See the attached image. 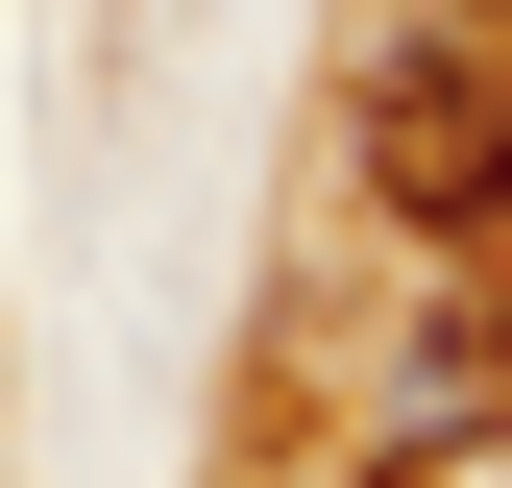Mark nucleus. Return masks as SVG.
<instances>
[{
    "label": "nucleus",
    "instance_id": "obj_1",
    "mask_svg": "<svg viewBox=\"0 0 512 488\" xmlns=\"http://www.w3.org/2000/svg\"><path fill=\"white\" fill-rule=\"evenodd\" d=\"M342 147H366V196H391V220H488V171H512V98L464 74V49H391Z\"/></svg>",
    "mask_w": 512,
    "mask_h": 488
},
{
    "label": "nucleus",
    "instance_id": "obj_2",
    "mask_svg": "<svg viewBox=\"0 0 512 488\" xmlns=\"http://www.w3.org/2000/svg\"><path fill=\"white\" fill-rule=\"evenodd\" d=\"M366 488H512V391H464V415H391V464Z\"/></svg>",
    "mask_w": 512,
    "mask_h": 488
},
{
    "label": "nucleus",
    "instance_id": "obj_3",
    "mask_svg": "<svg viewBox=\"0 0 512 488\" xmlns=\"http://www.w3.org/2000/svg\"><path fill=\"white\" fill-rule=\"evenodd\" d=\"M488 220H512V171H488Z\"/></svg>",
    "mask_w": 512,
    "mask_h": 488
}]
</instances>
